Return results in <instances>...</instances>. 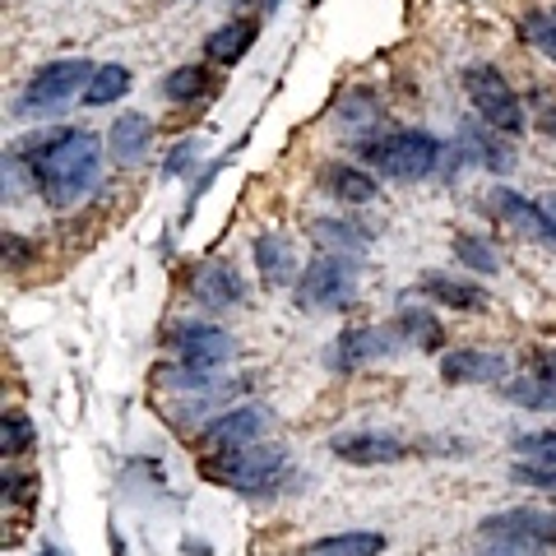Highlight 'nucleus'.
<instances>
[{
	"mask_svg": "<svg viewBox=\"0 0 556 556\" xmlns=\"http://www.w3.org/2000/svg\"><path fill=\"white\" fill-rule=\"evenodd\" d=\"M357 283H362L357 255L320 251L316 260H306L298 288H292V302L306 311H348L357 302Z\"/></svg>",
	"mask_w": 556,
	"mask_h": 556,
	"instance_id": "423d86ee",
	"label": "nucleus"
},
{
	"mask_svg": "<svg viewBox=\"0 0 556 556\" xmlns=\"http://www.w3.org/2000/svg\"><path fill=\"white\" fill-rule=\"evenodd\" d=\"M38 496H42V478L10 468V473H5V506H10V515H14V519L28 515L33 506H38Z\"/></svg>",
	"mask_w": 556,
	"mask_h": 556,
	"instance_id": "7c9ffc66",
	"label": "nucleus"
},
{
	"mask_svg": "<svg viewBox=\"0 0 556 556\" xmlns=\"http://www.w3.org/2000/svg\"><path fill=\"white\" fill-rule=\"evenodd\" d=\"M311 237H316L320 251H334V255H362L376 247V228H367L362 218H316Z\"/></svg>",
	"mask_w": 556,
	"mask_h": 556,
	"instance_id": "6ab92c4d",
	"label": "nucleus"
},
{
	"mask_svg": "<svg viewBox=\"0 0 556 556\" xmlns=\"http://www.w3.org/2000/svg\"><path fill=\"white\" fill-rule=\"evenodd\" d=\"M510 482L533 486V492H556V468H538V464L515 459V464H510Z\"/></svg>",
	"mask_w": 556,
	"mask_h": 556,
	"instance_id": "473e14b6",
	"label": "nucleus"
},
{
	"mask_svg": "<svg viewBox=\"0 0 556 556\" xmlns=\"http://www.w3.org/2000/svg\"><path fill=\"white\" fill-rule=\"evenodd\" d=\"M167 353L181 367H200V371H223L237 357V339L223 325L208 320H177L167 329Z\"/></svg>",
	"mask_w": 556,
	"mask_h": 556,
	"instance_id": "1a4fd4ad",
	"label": "nucleus"
},
{
	"mask_svg": "<svg viewBox=\"0 0 556 556\" xmlns=\"http://www.w3.org/2000/svg\"><path fill=\"white\" fill-rule=\"evenodd\" d=\"M274 427V413L265 404H237L223 408L218 417H208L200 427V450H237L251 441H265Z\"/></svg>",
	"mask_w": 556,
	"mask_h": 556,
	"instance_id": "9b49d317",
	"label": "nucleus"
},
{
	"mask_svg": "<svg viewBox=\"0 0 556 556\" xmlns=\"http://www.w3.org/2000/svg\"><path fill=\"white\" fill-rule=\"evenodd\" d=\"M390 547L386 533L376 529H348V533H329V538H316L306 547V556H380Z\"/></svg>",
	"mask_w": 556,
	"mask_h": 556,
	"instance_id": "393cba45",
	"label": "nucleus"
},
{
	"mask_svg": "<svg viewBox=\"0 0 556 556\" xmlns=\"http://www.w3.org/2000/svg\"><path fill=\"white\" fill-rule=\"evenodd\" d=\"M533 102H538V112H543V130H547V135H556V102H552L543 89L533 93Z\"/></svg>",
	"mask_w": 556,
	"mask_h": 556,
	"instance_id": "e433bc0d",
	"label": "nucleus"
},
{
	"mask_svg": "<svg viewBox=\"0 0 556 556\" xmlns=\"http://www.w3.org/2000/svg\"><path fill=\"white\" fill-rule=\"evenodd\" d=\"M334 121H339V130H348L353 139H367L380 121H386V102H380V93L376 89H348L343 93V102H339V112H334Z\"/></svg>",
	"mask_w": 556,
	"mask_h": 556,
	"instance_id": "aec40b11",
	"label": "nucleus"
},
{
	"mask_svg": "<svg viewBox=\"0 0 556 556\" xmlns=\"http://www.w3.org/2000/svg\"><path fill=\"white\" fill-rule=\"evenodd\" d=\"M543 204H547V214H552V218H556V186H552V190H547V200H543Z\"/></svg>",
	"mask_w": 556,
	"mask_h": 556,
	"instance_id": "4c0bfd02",
	"label": "nucleus"
},
{
	"mask_svg": "<svg viewBox=\"0 0 556 556\" xmlns=\"http://www.w3.org/2000/svg\"><path fill=\"white\" fill-rule=\"evenodd\" d=\"M417 292L431 302V306H445V311H486V292L478 283H468V278H455V274H445V269H431L417 278Z\"/></svg>",
	"mask_w": 556,
	"mask_h": 556,
	"instance_id": "a211bd4d",
	"label": "nucleus"
},
{
	"mask_svg": "<svg viewBox=\"0 0 556 556\" xmlns=\"http://www.w3.org/2000/svg\"><path fill=\"white\" fill-rule=\"evenodd\" d=\"M464 93L473 102V112L482 126H492L496 135H525L529 130V108L519 102V93L510 89V79L501 75L496 65H468L464 70Z\"/></svg>",
	"mask_w": 556,
	"mask_h": 556,
	"instance_id": "0eeeda50",
	"label": "nucleus"
},
{
	"mask_svg": "<svg viewBox=\"0 0 556 556\" xmlns=\"http://www.w3.org/2000/svg\"><path fill=\"white\" fill-rule=\"evenodd\" d=\"M437 371L445 386H506L510 357L492 353V348H450V353H441Z\"/></svg>",
	"mask_w": 556,
	"mask_h": 556,
	"instance_id": "4468645a",
	"label": "nucleus"
},
{
	"mask_svg": "<svg viewBox=\"0 0 556 556\" xmlns=\"http://www.w3.org/2000/svg\"><path fill=\"white\" fill-rule=\"evenodd\" d=\"M218 89V75L208 65H177L163 79V98L177 102V108H190V102H204L208 93Z\"/></svg>",
	"mask_w": 556,
	"mask_h": 556,
	"instance_id": "b1692460",
	"label": "nucleus"
},
{
	"mask_svg": "<svg viewBox=\"0 0 556 556\" xmlns=\"http://www.w3.org/2000/svg\"><path fill=\"white\" fill-rule=\"evenodd\" d=\"M482 556H556V510H496L478 525Z\"/></svg>",
	"mask_w": 556,
	"mask_h": 556,
	"instance_id": "39448f33",
	"label": "nucleus"
},
{
	"mask_svg": "<svg viewBox=\"0 0 556 556\" xmlns=\"http://www.w3.org/2000/svg\"><path fill=\"white\" fill-rule=\"evenodd\" d=\"M459 163H478L486 172H506L515 163V153L501 144L492 126H464L459 130Z\"/></svg>",
	"mask_w": 556,
	"mask_h": 556,
	"instance_id": "4be33fe9",
	"label": "nucleus"
},
{
	"mask_svg": "<svg viewBox=\"0 0 556 556\" xmlns=\"http://www.w3.org/2000/svg\"><path fill=\"white\" fill-rule=\"evenodd\" d=\"M329 455L353 468H390V464H404L413 455V445L404 437H390V431H348V437L329 441Z\"/></svg>",
	"mask_w": 556,
	"mask_h": 556,
	"instance_id": "ddd939ff",
	"label": "nucleus"
},
{
	"mask_svg": "<svg viewBox=\"0 0 556 556\" xmlns=\"http://www.w3.org/2000/svg\"><path fill=\"white\" fill-rule=\"evenodd\" d=\"M288 473V450L278 441H251L237 450H200V478L241 496H269Z\"/></svg>",
	"mask_w": 556,
	"mask_h": 556,
	"instance_id": "f03ea898",
	"label": "nucleus"
},
{
	"mask_svg": "<svg viewBox=\"0 0 556 556\" xmlns=\"http://www.w3.org/2000/svg\"><path fill=\"white\" fill-rule=\"evenodd\" d=\"M394 334L404 339V348H417V353H441L445 348V329L431 316L427 306H404L394 316Z\"/></svg>",
	"mask_w": 556,
	"mask_h": 556,
	"instance_id": "5701e85b",
	"label": "nucleus"
},
{
	"mask_svg": "<svg viewBox=\"0 0 556 556\" xmlns=\"http://www.w3.org/2000/svg\"><path fill=\"white\" fill-rule=\"evenodd\" d=\"M255 38H260V20H228L223 28H214L204 38V56L228 70V65H237L255 47Z\"/></svg>",
	"mask_w": 556,
	"mask_h": 556,
	"instance_id": "412c9836",
	"label": "nucleus"
},
{
	"mask_svg": "<svg viewBox=\"0 0 556 556\" xmlns=\"http://www.w3.org/2000/svg\"><path fill=\"white\" fill-rule=\"evenodd\" d=\"M0 450H5L10 459L28 455V450H38V427H33V417L24 408H10L5 413V437H0Z\"/></svg>",
	"mask_w": 556,
	"mask_h": 556,
	"instance_id": "c756f323",
	"label": "nucleus"
},
{
	"mask_svg": "<svg viewBox=\"0 0 556 556\" xmlns=\"http://www.w3.org/2000/svg\"><path fill=\"white\" fill-rule=\"evenodd\" d=\"M130 70L126 65H98L93 70V79H89V89H84V102L89 108H112V102H121L130 93Z\"/></svg>",
	"mask_w": 556,
	"mask_h": 556,
	"instance_id": "cd10ccee",
	"label": "nucleus"
},
{
	"mask_svg": "<svg viewBox=\"0 0 556 556\" xmlns=\"http://www.w3.org/2000/svg\"><path fill=\"white\" fill-rule=\"evenodd\" d=\"M482 214L492 218V223H501V228H510L515 237L533 241V247L556 251V218L547 214V204L519 195L515 186H492V190H486Z\"/></svg>",
	"mask_w": 556,
	"mask_h": 556,
	"instance_id": "6e6552de",
	"label": "nucleus"
},
{
	"mask_svg": "<svg viewBox=\"0 0 556 556\" xmlns=\"http://www.w3.org/2000/svg\"><path fill=\"white\" fill-rule=\"evenodd\" d=\"M515 459L556 468V431H525V437H515Z\"/></svg>",
	"mask_w": 556,
	"mask_h": 556,
	"instance_id": "2f4dec72",
	"label": "nucleus"
},
{
	"mask_svg": "<svg viewBox=\"0 0 556 556\" xmlns=\"http://www.w3.org/2000/svg\"><path fill=\"white\" fill-rule=\"evenodd\" d=\"M302 556H306V552H302Z\"/></svg>",
	"mask_w": 556,
	"mask_h": 556,
	"instance_id": "ea45409f",
	"label": "nucleus"
},
{
	"mask_svg": "<svg viewBox=\"0 0 556 556\" xmlns=\"http://www.w3.org/2000/svg\"><path fill=\"white\" fill-rule=\"evenodd\" d=\"M501 394H506L510 404L529 408V413H556V386H552V380H543V376H533V371L510 376L506 386H501Z\"/></svg>",
	"mask_w": 556,
	"mask_h": 556,
	"instance_id": "a878e982",
	"label": "nucleus"
},
{
	"mask_svg": "<svg viewBox=\"0 0 556 556\" xmlns=\"http://www.w3.org/2000/svg\"><path fill=\"white\" fill-rule=\"evenodd\" d=\"M316 186L339 204H371V200H380L376 172H367L362 163H325L316 172Z\"/></svg>",
	"mask_w": 556,
	"mask_h": 556,
	"instance_id": "dca6fc26",
	"label": "nucleus"
},
{
	"mask_svg": "<svg viewBox=\"0 0 556 556\" xmlns=\"http://www.w3.org/2000/svg\"><path fill=\"white\" fill-rule=\"evenodd\" d=\"M251 255L265 288H298V247H292L288 232H260L251 241Z\"/></svg>",
	"mask_w": 556,
	"mask_h": 556,
	"instance_id": "2eb2a0df",
	"label": "nucleus"
},
{
	"mask_svg": "<svg viewBox=\"0 0 556 556\" xmlns=\"http://www.w3.org/2000/svg\"><path fill=\"white\" fill-rule=\"evenodd\" d=\"M533 376H543L556 386V348H543V353H533Z\"/></svg>",
	"mask_w": 556,
	"mask_h": 556,
	"instance_id": "c9c22d12",
	"label": "nucleus"
},
{
	"mask_svg": "<svg viewBox=\"0 0 556 556\" xmlns=\"http://www.w3.org/2000/svg\"><path fill=\"white\" fill-rule=\"evenodd\" d=\"M14 153L28 163V181L51 208H75L102 177L108 139H98L93 130H47L14 144Z\"/></svg>",
	"mask_w": 556,
	"mask_h": 556,
	"instance_id": "f257e3e1",
	"label": "nucleus"
},
{
	"mask_svg": "<svg viewBox=\"0 0 556 556\" xmlns=\"http://www.w3.org/2000/svg\"><path fill=\"white\" fill-rule=\"evenodd\" d=\"M404 339L394 334V325H362V329H343V334L325 348V367L334 376H357L376 367V362L394 357Z\"/></svg>",
	"mask_w": 556,
	"mask_h": 556,
	"instance_id": "9d476101",
	"label": "nucleus"
},
{
	"mask_svg": "<svg viewBox=\"0 0 556 556\" xmlns=\"http://www.w3.org/2000/svg\"><path fill=\"white\" fill-rule=\"evenodd\" d=\"M450 251H455V260H459L468 274H482V278H496L501 274V251L492 247V241H482L478 232H455Z\"/></svg>",
	"mask_w": 556,
	"mask_h": 556,
	"instance_id": "bb28decb",
	"label": "nucleus"
},
{
	"mask_svg": "<svg viewBox=\"0 0 556 556\" xmlns=\"http://www.w3.org/2000/svg\"><path fill=\"white\" fill-rule=\"evenodd\" d=\"M93 61H84V56H65V61H47L33 70V79L20 89V98H14V108L10 116L14 121H51V116H61L70 102L84 98V89H89V79H93Z\"/></svg>",
	"mask_w": 556,
	"mask_h": 556,
	"instance_id": "20e7f679",
	"label": "nucleus"
},
{
	"mask_svg": "<svg viewBox=\"0 0 556 556\" xmlns=\"http://www.w3.org/2000/svg\"><path fill=\"white\" fill-rule=\"evenodd\" d=\"M445 144L431 130H390V135H367L357 139V163L380 172L390 181H427L441 167Z\"/></svg>",
	"mask_w": 556,
	"mask_h": 556,
	"instance_id": "7ed1b4c3",
	"label": "nucleus"
},
{
	"mask_svg": "<svg viewBox=\"0 0 556 556\" xmlns=\"http://www.w3.org/2000/svg\"><path fill=\"white\" fill-rule=\"evenodd\" d=\"M38 260V241H24L20 232H5V265L10 269H24Z\"/></svg>",
	"mask_w": 556,
	"mask_h": 556,
	"instance_id": "f704fd0d",
	"label": "nucleus"
},
{
	"mask_svg": "<svg viewBox=\"0 0 556 556\" xmlns=\"http://www.w3.org/2000/svg\"><path fill=\"white\" fill-rule=\"evenodd\" d=\"M190 298L208 316H223V311H237L247 302V278L232 260H204V265L190 274Z\"/></svg>",
	"mask_w": 556,
	"mask_h": 556,
	"instance_id": "f8f14e48",
	"label": "nucleus"
},
{
	"mask_svg": "<svg viewBox=\"0 0 556 556\" xmlns=\"http://www.w3.org/2000/svg\"><path fill=\"white\" fill-rule=\"evenodd\" d=\"M38 556H65V552H61V547H56V543H47V547H42V552H38Z\"/></svg>",
	"mask_w": 556,
	"mask_h": 556,
	"instance_id": "58836bf2",
	"label": "nucleus"
},
{
	"mask_svg": "<svg viewBox=\"0 0 556 556\" xmlns=\"http://www.w3.org/2000/svg\"><path fill=\"white\" fill-rule=\"evenodd\" d=\"M195 163H200V139H177L163 163V177H181V172H190Z\"/></svg>",
	"mask_w": 556,
	"mask_h": 556,
	"instance_id": "72a5a7b5",
	"label": "nucleus"
},
{
	"mask_svg": "<svg viewBox=\"0 0 556 556\" xmlns=\"http://www.w3.org/2000/svg\"><path fill=\"white\" fill-rule=\"evenodd\" d=\"M153 149V121L144 112H121L108 130V153L121 167H139Z\"/></svg>",
	"mask_w": 556,
	"mask_h": 556,
	"instance_id": "f3484780",
	"label": "nucleus"
},
{
	"mask_svg": "<svg viewBox=\"0 0 556 556\" xmlns=\"http://www.w3.org/2000/svg\"><path fill=\"white\" fill-rule=\"evenodd\" d=\"M519 38L556 65V10H529L525 20H519Z\"/></svg>",
	"mask_w": 556,
	"mask_h": 556,
	"instance_id": "c85d7f7f",
	"label": "nucleus"
}]
</instances>
